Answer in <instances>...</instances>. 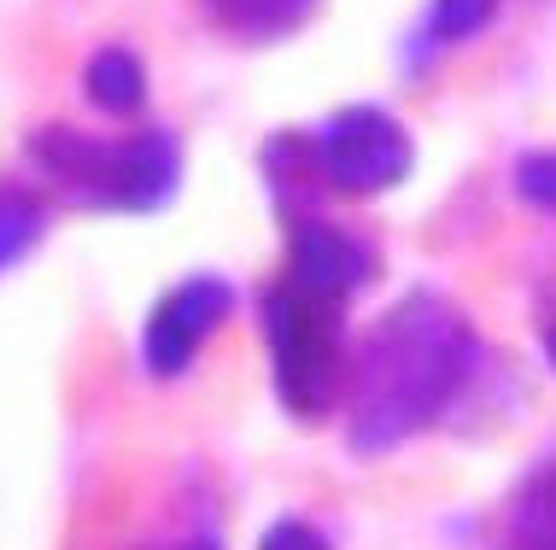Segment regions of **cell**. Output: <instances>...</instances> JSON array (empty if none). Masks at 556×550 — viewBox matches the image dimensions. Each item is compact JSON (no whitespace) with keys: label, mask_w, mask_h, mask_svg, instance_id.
<instances>
[{"label":"cell","mask_w":556,"mask_h":550,"mask_svg":"<svg viewBox=\"0 0 556 550\" xmlns=\"http://www.w3.org/2000/svg\"><path fill=\"white\" fill-rule=\"evenodd\" d=\"M475 329L440 293H410L375 322L364 351L345 369V439L381 457L416 439L457 405L475 375Z\"/></svg>","instance_id":"obj_1"},{"label":"cell","mask_w":556,"mask_h":550,"mask_svg":"<svg viewBox=\"0 0 556 550\" xmlns=\"http://www.w3.org/2000/svg\"><path fill=\"white\" fill-rule=\"evenodd\" d=\"M29 170L83 212L147 217L182 188V146L170 129H129V136H88L71 124H48L29 136Z\"/></svg>","instance_id":"obj_2"},{"label":"cell","mask_w":556,"mask_h":550,"mask_svg":"<svg viewBox=\"0 0 556 550\" xmlns=\"http://www.w3.org/2000/svg\"><path fill=\"white\" fill-rule=\"evenodd\" d=\"M345 299L305 287V281L281 276L264 293V346H269V386H276V405L299 415V422H317L334 410V398L345 393Z\"/></svg>","instance_id":"obj_3"},{"label":"cell","mask_w":556,"mask_h":550,"mask_svg":"<svg viewBox=\"0 0 556 550\" xmlns=\"http://www.w3.org/2000/svg\"><path fill=\"white\" fill-rule=\"evenodd\" d=\"M305 153H311L317 193H340V200L393 193L416 165L410 129L387 106H340L317 129H305Z\"/></svg>","instance_id":"obj_4"},{"label":"cell","mask_w":556,"mask_h":550,"mask_svg":"<svg viewBox=\"0 0 556 550\" xmlns=\"http://www.w3.org/2000/svg\"><path fill=\"white\" fill-rule=\"evenodd\" d=\"M229 310H235V287H229V281H217V276L176 281V287L153 305V317H147V329H141L147 375H159V381L188 375V369L200 363V351L212 346V334L229 322Z\"/></svg>","instance_id":"obj_5"},{"label":"cell","mask_w":556,"mask_h":550,"mask_svg":"<svg viewBox=\"0 0 556 550\" xmlns=\"http://www.w3.org/2000/svg\"><path fill=\"white\" fill-rule=\"evenodd\" d=\"M281 276L305 281V287L328 293V299H352L357 287H369L375 252H369V241H357L352 229H340V222L293 212V222H288V270Z\"/></svg>","instance_id":"obj_6"},{"label":"cell","mask_w":556,"mask_h":550,"mask_svg":"<svg viewBox=\"0 0 556 550\" xmlns=\"http://www.w3.org/2000/svg\"><path fill=\"white\" fill-rule=\"evenodd\" d=\"M200 7L229 41H288L317 18L323 0H200Z\"/></svg>","instance_id":"obj_7"},{"label":"cell","mask_w":556,"mask_h":550,"mask_svg":"<svg viewBox=\"0 0 556 550\" xmlns=\"http://www.w3.org/2000/svg\"><path fill=\"white\" fill-rule=\"evenodd\" d=\"M83 100L94 112H106V117H129V112H141V100H147V65L135 59L129 48H94L88 53V65H83Z\"/></svg>","instance_id":"obj_8"},{"label":"cell","mask_w":556,"mask_h":550,"mask_svg":"<svg viewBox=\"0 0 556 550\" xmlns=\"http://www.w3.org/2000/svg\"><path fill=\"white\" fill-rule=\"evenodd\" d=\"M492 18H498V0H428L422 24H416V53L433 59L445 48H463V41H475Z\"/></svg>","instance_id":"obj_9"},{"label":"cell","mask_w":556,"mask_h":550,"mask_svg":"<svg viewBox=\"0 0 556 550\" xmlns=\"http://www.w3.org/2000/svg\"><path fill=\"white\" fill-rule=\"evenodd\" d=\"M48 234V205L29 182H0V276L18 258L36 252V241Z\"/></svg>","instance_id":"obj_10"},{"label":"cell","mask_w":556,"mask_h":550,"mask_svg":"<svg viewBox=\"0 0 556 550\" xmlns=\"http://www.w3.org/2000/svg\"><path fill=\"white\" fill-rule=\"evenodd\" d=\"M509 550H556V474L533 481V493L516 503Z\"/></svg>","instance_id":"obj_11"},{"label":"cell","mask_w":556,"mask_h":550,"mask_svg":"<svg viewBox=\"0 0 556 550\" xmlns=\"http://www.w3.org/2000/svg\"><path fill=\"white\" fill-rule=\"evenodd\" d=\"M516 193L539 212H556V146L551 153H528L516 165Z\"/></svg>","instance_id":"obj_12"},{"label":"cell","mask_w":556,"mask_h":550,"mask_svg":"<svg viewBox=\"0 0 556 550\" xmlns=\"http://www.w3.org/2000/svg\"><path fill=\"white\" fill-rule=\"evenodd\" d=\"M258 550H334L323 539L311 522H299V515H288V522H269L264 527V539H258Z\"/></svg>","instance_id":"obj_13"},{"label":"cell","mask_w":556,"mask_h":550,"mask_svg":"<svg viewBox=\"0 0 556 550\" xmlns=\"http://www.w3.org/2000/svg\"><path fill=\"white\" fill-rule=\"evenodd\" d=\"M176 550H217L212 539H188V545H176Z\"/></svg>","instance_id":"obj_14"},{"label":"cell","mask_w":556,"mask_h":550,"mask_svg":"<svg viewBox=\"0 0 556 550\" xmlns=\"http://www.w3.org/2000/svg\"><path fill=\"white\" fill-rule=\"evenodd\" d=\"M551 369H556V322H551Z\"/></svg>","instance_id":"obj_15"}]
</instances>
